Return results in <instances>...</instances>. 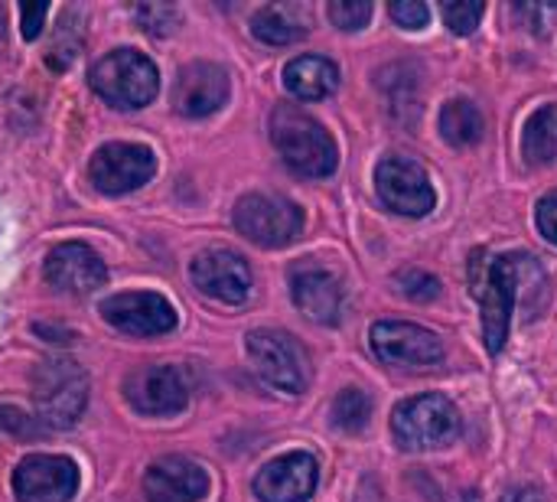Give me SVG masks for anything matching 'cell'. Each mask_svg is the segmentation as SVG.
Listing matches in <instances>:
<instances>
[{
    "label": "cell",
    "mask_w": 557,
    "mask_h": 502,
    "mask_svg": "<svg viewBox=\"0 0 557 502\" xmlns=\"http://www.w3.org/2000/svg\"><path fill=\"white\" fill-rule=\"evenodd\" d=\"M470 284H473V297L480 301L486 350L499 353L509 340L512 314L519 307V252L499 258L476 252L470 265Z\"/></svg>",
    "instance_id": "obj_1"
},
{
    "label": "cell",
    "mask_w": 557,
    "mask_h": 502,
    "mask_svg": "<svg viewBox=\"0 0 557 502\" xmlns=\"http://www.w3.org/2000/svg\"><path fill=\"white\" fill-rule=\"evenodd\" d=\"M271 140L284 163L300 176H330L339 163L333 134L304 108L277 105L271 114Z\"/></svg>",
    "instance_id": "obj_2"
},
{
    "label": "cell",
    "mask_w": 557,
    "mask_h": 502,
    "mask_svg": "<svg viewBox=\"0 0 557 502\" xmlns=\"http://www.w3.org/2000/svg\"><path fill=\"white\" fill-rule=\"evenodd\" d=\"M392 434L401 451L424 454L441 451L460 438V412L447 395H418L395 408L392 415Z\"/></svg>",
    "instance_id": "obj_3"
},
{
    "label": "cell",
    "mask_w": 557,
    "mask_h": 502,
    "mask_svg": "<svg viewBox=\"0 0 557 502\" xmlns=\"http://www.w3.org/2000/svg\"><path fill=\"white\" fill-rule=\"evenodd\" d=\"M36 421L42 428H72L88 405V376L72 359H46L33 376Z\"/></svg>",
    "instance_id": "obj_4"
},
{
    "label": "cell",
    "mask_w": 557,
    "mask_h": 502,
    "mask_svg": "<svg viewBox=\"0 0 557 502\" xmlns=\"http://www.w3.org/2000/svg\"><path fill=\"white\" fill-rule=\"evenodd\" d=\"M88 82L95 95H101L114 108H144L157 98V88H160L157 65L144 52H134V49H114L101 56L91 65Z\"/></svg>",
    "instance_id": "obj_5"
},
{
    "label": "cell",
    "mask_w": 557,
    "mask_h": 502,
    "mask_svg": "<svg viewBox=\"0 0 557 502\" xmlns=\"http://www.w3.org/2000/svg\"><path fill=\"white\" fill-rule=\"evenodd\" d=\"M235 229L261 245V248H284L290 245L304 229V212L297 203L277 193H248L235 203Z\"/></svg>",
    "instance_id": "obj_6"
},
{
    "label": "cell",
    "mask_w": 557,
    "mask_h": 502,
    "mask_svg": "<svg viewBox=\"0 0 557 502\" xmlns=\"http://www.w3.org/2000/svg\"><path fill=\"white\" fill-rule=\"evenodd\" d=\"M248 356L258 369V376L287 392V395H300L310 385V359L307 350L281 330H251L248 333Z\"/></svg>",
    "instance_id": "obj_7"
},
{
    "label": "cell",
    "mask_w": 557,
    "mask_h": 502,
    "mask_svg": "<svg viewBox=\"0 0 557 502\" xmlns=\"http://www.w3.org/2000/svg\"><path fill=\"white\" fill-rule=\"evenodd\" d=\"M375 189H379V199L398 212V216H411V219H421L434 209L437 203V193L431 186V176L428 170L411 160V157H385L379 167H375Z\"/></svg>",
    "instance_id": "obj_8"
},
{
    "label": "cell",
    "mask_w": 557,
    "mask_h": 502,
    "mask_svg": "<svg viewBox=\"0 0 557 502\" xmlns=\"http://www.w3.org/2000/svg\"><path fill=\"white\" fill-rule=\"evenodd\" d=\"M372 353L395 369H428L444 359V343L437 333L418 327V323H401V320H382L369 333Z\"/></svg>",
    "instance_id": "obj_9"
},
{
    "label": "cell",
    "mask_w": 557,
    "mask_h": 502,
    "mask_svg": "<svg viewBox=\"0 0 557 502\" xmlns=\"http://www.w3.org/2000/svg\"><path fill=\"white\" fill-rule=\"evenodd\" d=\"M157 173V157L144 144H104L88 163V176L98 193L121 196L140 189Z\"/></svg>",
    "instance_id": "obj_10"
},
{
    "label": "cell",
    "mask_w": 557,
    "mask_h": 502,
    "mask_svg": "<svg viewBox=\"0 0 557 502\" xmlns=\"http://www.w3.org/2000/svg\"><path fill=\"white\" fill-rule=\"evenodd\" d=\"M124 399L134 412L163 418L180 415L189 402V385L176 366H137L124 379Z\"/></svg>",
    "instance_id": "obj_11"
},
{
    "label": "cell",
    "mask_w": 557,
    "mask_h": 502,
    "mask_svg": "<svg viewBox=\"0 0 557 502\" xmlns=\"http://www.w3.org/2000/svg\"><path fill=\"white\" fill-rule=\"evenodd\" d=\"M290 297L297 310L320 327H336L343 320V307H346L343 284L330 268L317 261H297L290 268Z\"/></svg>",
    "instance_id": "obj_12"
},
{
    "label": "cell",
    "mask_w": 557,
    "mask_h": 502,
    "mask_svg": "<svg viewBox=\"0 0 557 502\" xmlns=\"http://www.w3.org/2000/svg\"><path fill=\"white\" fill-rule=\"evenodd\" d=\"M78 490V467L59 454H29L13 470L20 502H69Z\"/></svg>",
    "instance_id": "obj_13"
},
{
    "label": "cell",
    "mask_w": 557,
    "mask_h": 502,
    "mask_svg": "<svg viewBox=\"0 0 557 502\" xmlns=\"http://www.w3.org/2000/svg\"><path fill=\"white\" fill-rule=\"evenodd\" d=\"M101 317L127 336H163L176 327V310L150 291H127L101 301Z\"/></svg>",
    "instance_id": "obj_14"
},
{
    "label": "cell",
    "mask_w": 557,
    "mask_h": 502,
    "mask_svg": "<svg viewBox=\"0 0 557 502\" xmlns=\"http://www.w3.org/2000/svg\"><path fill=\"white\" fill-rule=\"evenodd\" d=\"M193 284L219 304H242L251 294V271L242 255L206 248L193 258Z\"/></svg>",
    "instance_id": "obj_15"
},
{
    "label": "cell",
    "mask_w": 557,
    "mask_h": 502,
    "mask_svg": "<svg viewBox=\"0 0 557 502\" xmlns=\"http://www.w3.org/2000/svg\"><path fill=\"white\" fill-rule=\"evenodd\" d=\"M320 483V467L313 454L294 451L264 464L255 477V493L261 502H307Z\"/></svg>",
    "instance_id": "obj_16"
},
{
    "label": "cell",
    "mask_w": 557,
    "mask_h": 502,
    "mask_svg": "<svg viewBox=\"0 0 557 502\" xmlns=\"http://www.w3.org/2000/svg\"><path fill=\"white\" fill-rule=\"evenodd\" d=\"M42 274L55 291H65V294H91L108 281V268H104L101 255L82 242L55 245L46 255Z\"/></svg>",
    "instance_id": "obj_17"
},
{
    "label": "cell",
    "mask_w": 557,
    "mask_h": 502,
    "mask_svg": "<svg viewBox=\"0 0 557 502\" xmlns=\"http://www.w3.org/2000/svg\"><path fill=\"white\" fill-rule=\"evenodd\" d=\"M228 101V72L215 62H189L173 85V108L183 118L215 114Z\"/></svg>",
    "instance_id": "obj_18"
},
{
    "label": "cell",
    "mask_w": 557,
    "mask_h": 502,
    "mask_svg": "<svg viewBox=\"0 0 557 502\" xmlns=\"http://www.w3.org/2000/svg\"><path fill=\"white\" fill-rule=\"evenodd\" d=\"M206 493L209 474L186 457H163L144 477V497L150 502H199Z\"/></svg>",
    "instance_id": "obj_19"
},
{
    "label": "cell",
    "mask_w": 557,
    "mask_h": 502,
    "mask_svg": "<svg viewBox=\"0 0 557 502\" xmlns=\"http://www.w3.org/2000/svg\"><path fill=\"white\" fill-rule=\"evenodd\" d=\"M310 23L304 3H268L251 16V33L268 46H290L310 33Z\"/></svg>",
    "instance_id": "obj_20"
},
{
    "label": "cell",
    "mask_w": 557,
    "mask_h": 502,
    "mask_svg": "<svg viewBox=\"0 0 557 502\" xmlns=\"http://www.w3.org/2000/svg\"><path fill=\"white\" fill-rule=\"evenodd\" d=\"M284 88L300 101H320L339 88V69L326 56H297L284 69Z\"/></svg>",
    "instance_id": "obj_21"
},
{
    "label": "cell",
    "mask_w": 557,
    "mask_h": 502,
    "mask_svg": "<svg viewBox=\"0 0 557 502\" xmlns=\"http://www.w3.org/2000/svg\"><path fill=\"white\" fill-rule=\"evenodd\" d=\"M441 134L447 144L454 147H473L483 140V131H486V121H483V111L467 101V98H454L441 108Z\"/></svg>",
    "instance_id": "obj_22"
},
{
    "label": "cell",
    "mask_w": 557,
    "mask_h": 502,
    "mask_svg": "<svg viewBox=\"0 0 557 502\" xmlns=\"http://www.w3.org/2000/svg\"><path fill=\"white\" fill-rule=\"evenodd\" d=\"M522 154L535 167H548L557 160V105L539 108L522 134Z\"/></svg>",
    "instance_id": "obj_23"
},
{
    "label": "cell",
    "mask_w": 557,
    "mask_h": 502,
    "mask_svg": "<svg viewBox=\"0 0 557 502\" xmlns=\"http://www.w3.org/2000/svg\"><path fill=\"white\" fill-rule=\"evenodd\" d=\"M372 418V399L362 389H343L333 402V425L346 434H359Z\"/></svg>",
    "instance_id": "obj_24"
},
{
    "label": "cell",
    "mask_w": 557,
    "mask_h": 502,
    "mask_svg": "<svg viewBox=\"0 0 557 502\" xmlns=\"http://www.w3.org/2000/svg\"><path fill=\"white\" fill-rule=\"evenodd\" d=\"M395 287H398V294H405L408 301H418V304H431V301L441 297V281L431 271H421V268L398 271Z\"/></svg>",
    "instance_id": "obj_25"
},
{
    "label": "cell",
    "mask_w": 557,
    "mask_h": 502,
    "mask_svg": "<svg viewBox=\"0 0 557 502\" xmlns=\"http://www.w3.org/2000/svg\"><path fill=\"white\" fill-rule=\"evenodd\" d=\"M441 13H444V23L450 26V33H457V36H470V33L480 26V20H483L486 7H483V3H476V0H447V3L441 7Z\"/></svg>",
    "instance_id": "obj_26"
},
{
    "label": "cell",
    "mask_w": 557,
    "mask_h": 502,
    "mask_svg": "<svg viewBox=\"0 0 557 502\" xmlns=\"http://www.w3.org/2000/svg\"><path fill=\"white\" fill-rule=\"evenodd\" d=\"M326 13H330V20L339 26V29H362L369 20H372V13H375V7L372 3H366V0H333L330 7H326Z\"/></svg>",
    "instance_id": "obj_27"
},
{
    "label": "cell",
    "mask_w": 557,
    "mask_h": 502,
    "mask_svg": "<svg viewBox=\"0 0 557 502\" xmlns=\"http://www.w3.org/2000/svg\"><path fill=\"white\" fill-rule=\"evenodd\" d=\"M134 16L140 20V26H144L150 36H166V33H173L176 23H180V13H176L173 7H163V3H144V7L134 10Z\"/></svg>",
    "instance_id": "obj_28"
},
{
    "label": "cell",
    "mask_w": 557,
    "mask_h": 502,
    "mask_svg": "<svg viewBox=\"0 0 557 502\" xmlns=\"http://www.w3.org/2000/svg\"><path fill=\"white\" fill-rule=\"evenodd\" d=\"M388 13H392V20H395L398 26H405V29H424L428 20H431V7L421 3V0H395V3L388 7Z\"/></svg>",
    "instance_id": "obj_29"
},
{
    "label": "cell",
    "mask_w": 557,
    "mask_h": 502,
    "mask_svg": "<svg viewBox=\"0 0 557 502\" xmlns=\"http://www.w3.org/2000/svg\"><path fill=\"white\" fill-rule=\"evenodd\" d=\"M535 219H539V232L545 235V242H552L557 248V189H552V193L539 203Z\"/></svg>",
    "instance_id": "obj_30"
},
{
    "label": "cell",
    "mask_w": 557,
    "mask_h": 502,
    "mask_svg": "<svg viewBox=\"0 0 557 502\" xmlns=\"http://www.w3.org/2000/svg\"><path fill=\"white\" fill-rule=\"evenodd\" d=\"M46 16H49V7L46 3H23L20 7V20H23V36L26 39H36L46 26Z\"/></svg>",
    "instance_id": "obj_31"
},
{
    "label": "cell",
    "mask_w": 557,
    "mask_h": 502,
    "mask_svg": "<svg viewBox=\"0 0 557 502\" xmlns=\"http://www.w3.org/2000/svg\"><path fill=\"white\" fill-rule=\"evenodd\" d=\"M36 418H26L20 408H0V428H7V431H16V434H36Z\"/></svg>",
    "instance_id": "obj_32"
},
{
    "label": "cell",
    "mask_w": 557,
    "mask_h": 502,
    "mask_svg": "<svg viewBox=\"0 0 557 502\" xmlns=\"http://www.w3.org/2000/svg\"><path fill=\"white\" fill-rule=\"evenodd\" d=\"M503 502H545V497H542V490H535V487H519V490H512Z\"/></svg>",
    "instance_id": "obj_33"
},
{
    "label": "cell",
    "mask_w": 557,
    "mask_h": 502,
    "mask_svg": "<svg viewBox=\"0 0 557 502\" xmlns=\"http://www.w3.org/2000/svg\"><path fill=\"white\" fill-rule=\"evenodd\" d=\"M7 49V20H3V10H0V56Z\"/></svg>",
    "instance_id": "obj_34"
},
{
    "label": "cell",
    "mask_w": 557,
    "mask_h": 502,
    "mask_svg": "<svg viewBox=\"0 0 557 502\" xmlns=\"http://www.w3.org/2000/svg\"><path fill=\"white\" fill-rule=\"evenodd\" d=\"M457 502H483V500H480V493H473V490H470V493H463Z\"/></svg>",
    "instance_id": "obj_35"
}]
</instances>
